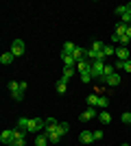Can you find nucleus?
Wrapping results in <instances>:
<instances>
[{"label":"nucleus","mask_w":131,"mask_h":146,"mask_svg":"<svg viewBox=\"0 0 131 146\" xmlns=\"http://www.w3.org/2000/svg\"><path fill=\"white\" fill-rule=\"evenodd\" d=\"M44 129H46V120H42V118H31V122H29V131H31V133H42Z\"/></svg>","instance_id":"obj_1"},{"label":"nucleus","mask_w":131,"mask_h":146,"mask_svg":"<svg viewBox=\"0 0 131 146\" xmlns=\"http://www.w3.org/2000/svg\"><path fill=\"white\" fill-rule=\"evenodd\" d=\"M13 137H15V129H5V131L0 133V142H2L5 146H11Z\"/></svg>","instance_id":"obj_2"},{"label":"nucleus","mask_w":131,"mask_h":146,"mask_svg":"<svg viewBox=\"0 0 131 146\" xmlns=\"http://www.w3.org/2000/svg\"><path fill=\"white\" fill-rule=\"evenodd\" d=\"M24 50H26V46H24L22 39H13V42H11V52L15 57H22V55H24Z\"/></svg>","instance_id":"obj_3"},{"label":"nucleus","mask_w":131,"mask_h":146,"mask_svg":"<svg viewBox=\"0 0 131 146\" xmlns=\"http://www.w3.org/2000/svg\"><path fill=\"white\" fill-rule=\"evenodd\" d=\"M92 63H94V61H90V59H83V61L76 63V70L81 72V76H83V74H92Z\"/></svg>","instance_id":"obj_4"},{"label":"nucleus","mask_w":131,"mask_h":146,"mask_svg":"<svg viewBox=\"0 0 131 146\" xmlns=\"http://www.w3.org/2000/svg\"><path fill=\"white\" fill-rule=\"evenodd\" d=\"M105 61H94L92 63V79L94 76H103V72H105Z\"/></svg>","instance_id":"obj_5"},{"label":"nucleus","mask_w":131,"mask_h":146,"mask_svg":"<svg viewBox=\"0 0 131 146\" xmlns=\"http://www.w3.org/2000/svg\"><path fill=\"white\" fill-rule=\"evenodd\" d=\"M79 142H81V144H92V142H96V140H94L92 131H81V133H79Z\"/></svg>","instance_id":"obj_6"},{"label":"nucleus","mask_w":131,"mask_h":146,"mask_svg":"<svg viewBox=\"0 0 131 146\" xmlns=\"http://www.w3.org/2000/svg\"><path fill=\"white\" fill-rule=\"evenodd\" d=\"M92 118H96V111H94V107H87L81 116H79V120H81V122H90Z\"/></svg>","instance_id":"obj_7"},{"label":"nucleus","mask_w":131,"mask_h":146,"mask_svg":"<svg viewBox=\"0 0 131 146\" xmlns=\"http://www.w3.org/2000/svg\"><path fill=\"white\" fill-rule=\"evenodd\" d=\"M116 57H118L120 61H129V48H125V46H118V48H116Z\"/></svg>","instance_id":"obj_8"},{"label":"nucleus","mask_w":131,"mask_h":146,"mask_svg":"<svg viewBox=\"0 0 131 146\" xmlns=\"http://www.w3.org/2000/svg\"><path fill=\"white\" fill-rule=\"evenodd\" d=\"M48 144H50L48 135L44 133V131H42V133H37V137H35V146H48Z\"/></svg>","instance_id":"obj_9"},{"label":"nucleus","mask_w":131,"mask_h":146,"mask_svg":"<svg viewBox=\"0 0 131 146\" xmlns=\"http://www.w3.org/2000/svg\"><path fill=\"white\" fill-rule=\"evenodd\" d=\"M61 59H63V68H74L76 59L72 55H66V52H61Z\"/></svg>","instance_id":"obj_10"},{"label":"nucleus","mask_w":131,"mask_h":146,"mask_svg":"<svg viewBox=\"0 0 131 146\" xmlns=\"http://www.w3.org/2000/svg\"><path fill=\"white\" fill-rule=\"evenodd\" d=\"M11 146H26V140H24V135L20 133V131H15V137H13Z\"/></svg>","instance_id":"obj_11"},{"label":"nucleus","mask_w":131,"mask_h":146,"mask_svg":"<svg viewBox=\"0 0 131 146\" xmlns=\"http://www.w3.org/2000/svg\"><path fill=\"white\" fill-rule=\"evenodd\" d=\"M13 59H15V55L9 50V52H2V57H0V63H2V66H9Z\"/></svg>","instance_id":"obj_12"},{"label":"nucleus","mask_w":131,"mask_h":146,"mask_svg":"<svg viewBox=\"0 0 131 146\" xmlns=\"http://www.w3.org/2000/svg\"><path fill=\"white\" fill-rule=\"evenodd\" d=\"M72 76H74V68H63V76L59 81H63V83H68L70 79H72Z\"/></svg>","instance_id":"obj_13"},{"label":"nucleus","mask_w":131,"mask_h":146,"mask_svg":"<svg viewBox=\"0 0 131 146\" xmlns=\"http://www.w3.org/2000/svg\"><path fill=\"white\" fill-rule=\"evenodd\" d=\"M105 83H107L109 87H116V85H120V76H118V72H116V74H112L109 79H105Z\"/></svg>","instance_id":"obj_14"},{"label":"nucleus","mask_w":131,"mask_h":146,"mask_svg":"<svg viewBox=\"0 0 131 146\" xmlns=\"http://www.w3.org/2000/svg\"><path fill=\"white\" fill-rule=\"evenodd\" d=\"M74 50H76V46L72 42H66L63 44V48H61V52H66V55H74Z\"/></svg>","instance_id":"obj_15"},{"label":"nucleus","mask_w":131,"mask_h":146,"mask_svg":"<svg viewBox=\"0 0 131 146\" xmlns=\"http://www.w3.org/2000/svg\"><path fill=\"white\" fill-rule=\"evenodd\" d=\"M98 120L103 122V124H109V122H112V113H109V111H100V113H98Z\"/></svg>","instance_id":"obj_16"},{"label":"nucleus","mask_w":131,"mask_h":146,"mask_svg":"<svg viewBox=\"0 0 131 146\" xmlns=\"http://www.w3.org/2000/svg\"><path fill=\"white\" fill-rule=\"evenodd\" d=\"M103 55H105V57H112V55H116V48H114L112 44H105V48H103Z\"/></svg>","instance_id":"obj_17"},{"label":"nucleus","mask_w":131,"mask_h":146,"mask_svg":"<svg viewBox=\"0 0 131 146\" xmlns=\"http://www.w3.org/2000/svg\"><path fill=\"white\" fill-rule=\"evenodd\" d=\"M29 122H31V118H20V120H18V127L22 129V131H29Z\"/></svg>","instance_id":"obj_18"},{"label":"nucleus","mask_w":131,"mask_h":146,"mask_svg":"<svg viewBox=\"0 0 131 146\" xmlns=\"http://www.w3.org/2000/svg\"><path fill=\"white\" fill-rule=\"evenodd\" d=\"M116 35H118V37H125V35H127V24H122V22H120V24L116 26Z\"/></svg>","instance_id":"obj_19"},{"label":"nucleus","mask_w":131,"mask_h":146,"mask_svg":"<svg viewBox=\"0 0 131 146\" xmlns=\"http://www.w3.org/2000/svg\"><path fill=\"white\" fill-rule=\"evenodd\" d=\"M87 105H90V107H98V96H96V94H90V96H87Z\"/></svg>","instance_id":"obj_20"},{"label":"nucleus","mask_w":131,"mask_h":146,"mask_svg":"<svg viewBox=\"0 0 131 146\" xmlns=\"http://www.w3.org/2000/svg\"><path fill=\"white\" fill-rule=\"evenodd\" d=\"M61 137H63L61 133H50V135H48L50 144H59V142H61Z\"/></svg>","instance_id":"obj_21"},{"label":"nucleus","mask_w":131,"mask_h":146,"mask_svg":"<svg viewBox=\"0 0 131 146\" xmlns=\"http://www.w3.org/2000/svg\"><path fill=\"white\" fill-rule=\"evenodd\" d=\"M112 74H116V68H114V66H105V72H103V79H109Z\"/></svg>","instance_id":"obj_22"},{"label":"nucleus","mask_w":131,"mask_h":146,"mask_svg":"<svg viewBox=\"0 0 131 146\" xmlns=\"http://www.w3.org/2000/svg\"><path fill=\"white\" fill-rule=\"evenodd\" d=\"M9 92H11V94L20 92V81H9Z\"/></svg>","instance_id":"obj_23"},{"label":"nucleus","mask_w":131,"mask_h":146,"mask_svg":"<svg viewBox=\"0 0 131 146\" xmlns=\"http://www.w3.org/2000/svg\"><path fill=\"white\" fill-rule=\"evenodd\" d=\"M107 105H109V98L107 96H98V107L100 109H107Z\"/></svg>","instance_id":"obj_24"},{"label":"nucleus","mask_w":131,"mask_h":146,"mask_svg":"<svg viewBox=\"0 0 131 146\" xmlns=\"http://www.w3.org/2000/svg\"><path fill=\"white\" fill-rule=\"evenodd\" d=\"M120 22L129 26V24H131V13H129V11H127V13H122V15H120Z\"/></svg>","instance_id":"obj_25"},{"label":"nucleus","mask_w":131,"mask_h":146,"mask_svg":"<svg viewBox=\"0 0 131 146\" xmlns=\"http://www.w3.org/2000/svg\"><path fill=\"white\" fill-rule=\"evenodd\" d=\"M103 48H105V44H103V42H96V39L92 42V50H98V52H103Z\"/></svg>","instance_id":"obj_26"},{"label":"nucleus","mask_w":131,"mask_h":146,"mask_svg":"<svg viewBox=\"0 0 131 146\" xmlns=\"http://www.w3.org/2000/svg\"><path fill=\"white\" fill-rule=\"evenodd\" d=\"M120 120L125 122V124H131V109H129V111H125V113L120 116Z\"/></svg>","instance_id":"obj_27"},{"label":"nucleus","mask_w":131,"mask_h":146,"mask_svg":"<svg viewBox=\"0 0 131 146\" xmlns=\"http://www.w3.org/2000/svg\"><path fill=\"white\" fill-rule=\"evenodd\" d=\"M68 131H70V124H68V122H61V124H59V133L66 135Z\"/></svg>","instance_id":"obj_28"},{"label":"nucleus","mask_w":131,"mask_h":146,"mask_svg":"<svg viewBox=\"0 0 131 146\" xmlns=\"http://www.w3.org/2000/svg\"><path fill=\"white\" fill-rule=\"evenodd\" d=\"M57 92H59V94H66V83H63V81H57Z\"/></svg>","instance_id":"obj_29"},{"label":"nucleus","mask_w":131,"mask_h":146,"mask_svg":"<svg viewBox=\"0 0 131 146\" xmlns=\"http://www.w3.org/2000/svg\"><path fill=\"white\" fill-rule=\"evenodd\" d=\"M114 11H116V15H122V13H127V5H120V7H116Z\"/></svg>","instance_id":"obj_30"},{"label":"nucleus","mask_w":131,"mask_h":146,"mask_svg":"<svg viewBox=\"0 0 131 146\" xmlns=\"http://www.w3.org/2000/svg\"><path fill=\"white\" fill-rule=\"evenodd\" d=\"M129 42H131V37H120V46H125V48H127V46H129Z\"/></svg>","instance_id":"obj_31"},{"label":"nucleus","mask_w":131,"mask_h":146,"mask_svg":"<svg viewBox=\"0 0 131 146\" xmlns=\"http://www.w3.org/2000/svg\"><path fill=\"white\" fill-rule=\"evenodd\" d=\"M122 70H125V72H129V74H131V59H129V61H125V63H122Z\"/></svg>","instance_id":"obj_32"},{"label":"nucleus","mask_w":131,"mask_h":146,"mask_svg":"<svg viewBox=\"0 0 131 146\" xmlns=\"http://www.w3.org/2000/svg\"><path fill=\"white\" fill-rule=\"evenodd\" d=\"M81 81H83V83H90V81H92V74H83Z\"/></svg>","instance_id":"obj_33"},{"label":"nucleus","mask_w":131,"mask_h":146,"mask_svg":"<svg viewBox=\"0 0 131 146\" xmlns=\"http://www.w3.org/2000/svg\"><path fill=\"white\" fill-rule=\"evenodd\" d=\"M94 140H103V131H94Z\"/></svg>","instance_id":"obj_34"},{"label":"nucleus","mask_w":131,"mask_h":146,"mask_svg":"<svg viewBox=\"0 0 131 146\" xmlns=\"http://www.w3.org/2000/svg\"><path fill=\"white\" fill-rule=\"evenodd\" d=\"M26 87H29V83H26V81H20V90L26 92Z\"/></svg>","instance_id":"obj_35"},{"label":"nucleus","mask_w":131,"mask_h":146,"mask_svg":"<svg viewBox=\"0 0 131 146\" xmlns=\"http://www.w3.org/2000/svg\"><path fill=\"white\" fill-rule=\"evenodd\" d=\"M127 37H131V24L127 26Z\"/></svg>","instance_id":"obj_36"},{"label":"nucleus","mask_w":131,"mask_h":146,"mask_svg":"<svg viewBox=\"0 0 131 146\" xmlns=\"http://www.w3.org/2000/svg\"><path fill=\"white\" fill-rule=\"evenodd\" d=\"M127 11H129V13H131V2H129V5H127Z\"/></svg>","instance_id":"obj_37"},{"label":"nucleus","mask_w":131,"mask_h":146,"mask_svg":"<svg viewBox=\"0 0 131 146\" xmlns=\"http://www.w3.org/2000/svg\"><path fill=\"white\" fill-rule=\"evenodd\" d=\"M122 146H129V144H122Z\"/></svg>","instance_id":"obj_38"}]
</instances>
